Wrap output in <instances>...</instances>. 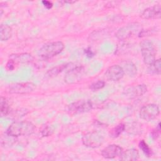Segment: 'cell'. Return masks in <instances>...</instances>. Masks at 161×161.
<instances>
[{"label": "cell", "instance_id": "1", "mask_svg": "<svg viewBox=\"0 0 161 161\" xmlns=\"http://www.w3.org/2000/svg\"><path fill=\"white\" fill-rule=\"evenodd\" d=\"M35 126L30 121H16L12 123L7 129L6 133L14 137L29 136L33 134Z\"/></svg>", "mask_w": 161, "mask_h": 161}, {"label": "cell", "instance_id": "2", "mask_svg": "<svg viewBox=\"0 0 161 161\" xmlns=\"http://www.w3.org/2000/svg\"><path fill=\"white\" fill-rule=\"evenodd\" d=\"M64 48V45L60 41L49 42L40 48L38 54L42 60H48L59 54Z\"/></svg>", "mask_w": 161, "mask_h": 161}, {"label": "cell", "instance_id": "3", "mask_svg": "<svg viewBox=\"0 0 161 161\" xmlns=\"http://www.w3.org/2000/svg\"><path fill=\"white\" fill-rule=\"evenodd\" d=\"M140 47L144 63L148 65L153 63L156 55L153 43L148 40H145L140 42Z\"/></svg>", "mask_w": 161, "mask_h": 161}, {"label": "cell", "instance_id": "4", "mask_svg": "<svg viewBox=\"0 0 161 161\" xmlns=\"http://www.w3.org/2000/svg\"><path fill=\"white\" fill-rule=\"evenodd\" d=\"M142 30V25L138 23H131L119 28L116 33V38L119 40H125Z\"/></svg>", "mask_w": 161, "mask_h": 161}, {"label": "cell", "instance_id": "5", "mask_svg": "<svg viewBox=\"0 0 161 161\" xmlns=\"http://www.w3.org/2000/svg\"><path fill=\"white\" fill-rule=\"evenodd\" d=\"M82 142L83 145L87 147L96 148L103 143L104 137L97 132L92 131L85 134L82 136Z\"/></svg>", "mask_w": 161, "mask_h": 161}, {"label": "cell", "instance_id": "6", "mask_svg": "<svg viewBox=\"0 0 161 161\" xmlns=\"http://www.w3.org/2000/svg\"><path fill=\"white\" fill-rule=\"evenodd\" d=\"M92 108V104L89 100H81L71 103L68 106V111L72 114L87 113Z\"/></svg>", "mask_w": 161, "mask_h": 161}, {"label": "cell", "instance_id": "7", "mask_svg": "<svg viewBox=\"0 0 161 161\" xmlns=\"http://www.w3.org/2000/svg\"><path fill=\"white\" fill-rule=\"evenodd\" d=\"M160 113L158 106L155 104H148L143 106L140 111V117L144 120L150 121L156 118Z\"/></svg>", "mask_w": 161, "mask_h": 161}, {"label": "cell", "instance_id": "8", "mask_svg": "<svg viewBox=\"0 0 161 161\" xmlns=\"http://www.w3.org/2000/svg\"><path fill=\"white\" fill-rule=\"evenodd\" d=\"M36 85L33 82H19L11 85L9 88L11 94H24L30 93L35 90Z\"/></svg>", "mask_w": 161, "mask_h": 161}, {"label": "cell", "instance_id": "9", "mask_svg": "<svg viewBox=\"0 0 161 161\" xmlns=\"http://www.w3.org/2000/svg\"><path fill=\"white\" fill-rule=\"evenodd\" d=\"M147 91V87L145 84H138L126 89L123 95L128 99H133L145 94Z\"/></svg>", "mask_w": 161, "mask_h": 161}, {"label": "cell", "instance_id": "10", "mask_svg": "<svg viewBox=\"0 0 161 161\" xmlns=\"http://www.w3.org/2000/svg\"><path fill=\"white\" fill-rule=\"evenodd\" d=\"M125 73L119 65H113L109 67L105 72L106 78L111 81H118L123 78Z\"/></svg>", "mask_w": 161, "mask_h": 161}, {"label": "cell", "instance_id": "11", "mask_svg": "<svg viewBox=\"0 0 161 161\" xmlns=\"http://www.w3.org/2000/svg\"><path fill=\"white\" fill-rule=\"evenodd\" d=\"M123 151V148L120 146L115 144H112L107 146L104 149H103L101 152V155L105 158L111 159L120 156Z\"/></svg>", "mask_w": 161, "mask_h": 161}, {"label": "cell", "instance_id": "12", "mask_svg": "<svg viewBox=\"0 0 161 161\" xmlns=\"http://www.w3.org/2000/svg\"><path fill=\"white\" fill-rule=\"evenodd\" d=\"M140 16L143 19H159L161 16V7L160 5L157 4L152 7L145 9Z\"/></svg>", "mask_w": 161, "mask_h": 161}, {"label": "cell", "instance_id": "13", "mask_svg": "<svg viewBox=\"0 0 161 161\" xmlns=\"http://www.w3.org/2000/svg\"><path fill=\"white\" fill-rule=\"evenodd\" d=\"M83 69L82 67L75 66L73 68L69 69L65 77V81L67 83L71 84L79 80L82 74Z\"/></svg>", "mask_w": 161, "mask_h": 161}, {"label": "cell", "instance_id": "14", "mask_svg": "<svg viewBox=\"0 0 161 161\" xmlns=\"http://www.w3.org/2000/svg\"><path fill=\"white\" fill-rule=\"evenodd\" d=\"M9 58L12 60L15 64L16 63H30L33 60V57L27 53H19V54H13L11 55Z\"/></svg>", "mask_w": 161, "mask_h": 161}, {"label": "cell", "instance_id": "15", "mask_svg": "<svg viewBox=\"0 0 161 161\" xmlns=\"http://www.w3.org/2000/svg\"><path fill=\"white\" fill-rule=\"evenodd\" d=\"M139 157V153L135 148L127 149L125 151H123L120 155V159L125 161H134L138 160Z\"/></svg>", "mask_w": 161, "mask_h": 161}, {"label": "cell", "instance_id": "16", "mask_svg": "<svg viewBox=\"0 0 161 161\" xmlns=\"http://www.w3.org/2000/svg\"><path fill=\"white\" fill-rule=\"evenodd\" d=\"M121 67H122L124 73L130 77H134L136 75L137 68L136 65L131 61L125 60L121 62Z\"/></svg>", "mask_w": 161, "mask_h": 161}, {"label": "cell", "instance_id": "17", "mask_svg": "<svg viewBox=\"0 0 161 161\" xmlns=\"http://www.w3.org/2000/svg\"><path fill=\"white\" fill-rule=\"evenodd\" d=\"M75 65H73V64L72 63H69V64H62V65H58L57 67H53L52 69H50L46 74V75L48 77H53V76H56L57 75H58V74H60V72H63L64 70L67 69V71L73 68L74 67H75Z\"/></svg>", "mask_w": 161, "mask_h": 161}, {"label": "cell", "instance_id": "18", "mask_svg": "<svg viewBox=\"0 0 161 161\" xmlns=\"http://www.w3.org/2000/svg\"><path fill=\"white\" fill-rule=\"evenodd\" d=\"M12 36V28L8 25H1L0 39L2 42L7 41Z\"/></svg>", "mask_w": 161, "mask_h": 161}, {"label": "cell", "instance_id": "19", "mask_svg": "<svg viewBox=\"0 0 161 161\" xmlns=\"http://www.w3.org/2000/svg\"><path fill=\"white\" fill-rule=\"evenodd\" d=\"M148 72L152 74L160 75L161 72V63L160 59L155 60L153 63L148 65Z\"/></svg>", "mask_w": 161, "mask_h": 161}, {"label": "cell", "instance_id": "20", "mask_svg": "<svg viewBox=\"0 0 161 161\" xmlns=\"http://www.w3.org/2000/svg\"><path fill=\"white\" fill-rule=\"evenodd\" d=\"M0 111H1V116H7L9 114L10 112L8 101L3 96H1L0 99Z\"/></svg>", "mask_w": 161, "mask_h": 161}, {"label": "cell", "instance_id": "21", "mask_svg": "<svg viewBox=\"0 0 161 161\" xmlns=\"http://www.w3.org/2000/svg\"><path fill=\"white\" fill-rule=\"evenodd\" d=\"M125 130V125L123 123H119L113 128L110 131V136L117 138Z\"/></svg>", "mask_w": 161, "mask_h": 161}, {"label": "cell", "instance_id": "22", "mask_svg": "<svg viewBox=\"0 0 161 161\" xmlns=\"http://www.w3.org/2000/svg\"><path fill=\"white\" fill-rule=\"evenodd\" d=\"M139 147L142 150L143 153L148 157L152 155V150L144 140H141L139 142Z\"/></svg>", "mask_w": 161, "mask_h": 161}, {"label": "cell", "instance_id": "23", "mask_svg": "<svg viewBox=\"0 0 161 161\" xmlns=\"http://www.w3.org/2000/svg\"><path fill=\"white\" fill-rule=\"evenodd\" d=\"M105 86V82L103 80H98L97 82H95L94 83H92L89 88L92 90V91H97V90H99L102 88H103Z\"/></svg>", "mask_w": 161, "mask_h": 161}, {"label": "cell", "instance_id": "24", "mask_svg": "<svg viewBox=\"0 0 161 161\" xmlns=\"http://www.w3.org/2000/svg\"><path fill=\"white\" fill-rule=\"evenodd\" d=\"M160 123H159L157 125V126L156 127L155 129H154L152 133H151V136L152 137L153 139H157L160 135Z\"/></svg>", "mask_w": 161, "mask_h": 161}, {"label": "cell", "instance_id": "25", "mask_svg": "<svg viewBox=\"0 0 161 161\" xmlns=\"http://www.w3.org/2000/svg\"><path fill=\"white\" fill-rule=\"evenodd\" d=\"M52 130L51 128L47 126L43 128V130L42 131V135L43 136H48L52 135Z\"/></svg>", "mask_w": 161, "mask_h": 161}, {"label": "cell", "instance_id": "26", "mask_svg": "<svg viewBox=\"0 0 161 161\" xmlns=\"http://www.w3.org/2000/svg\"><path fill=\"white\" fill-rule=\"evenodd\" d=\"M14 64L15 63L12 60L9 59L6 64L7 69L9 70H13L14 69Z\"/></svg>", "mask_w": 161, "mask_h": 161}, {"label": "cell", "instance_id": "27", "mask_svg": "<svg viewBox=\"0 0 161 161\" xmlns=\"http://www.w3.org/2000/svg\"><path fill=\"white\" fill-rule=\"evenodd\" d=\"M42 4H43V6L47 8V9H50L52 8L53 6V4L52 2L49 1H42Z\"/></svg>", "mask_w": 161, "mask_h": 161}, {"label": "cell", "instance_id": "28", "mask_svg": "<svg viewBox=\"0 0 161 161\" xmlns=\"http://www.w3.org/2000/svg\"><path fill=\"white\" fill-rule=\"evenodd\" d=\"M84 52L86 54V56L91 58L94 55V53L92 52V51L91 50V49L90 48H87L86 49L84 50Z\"/></svg>", "mask_w": 161, "mask_h": 161}]
</instances>
